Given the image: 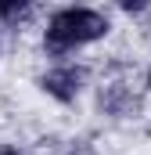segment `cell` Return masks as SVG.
Returning a JSON list of instances; mask_svg holds the SVG:
<instances>
[{"label": "cell", "mask_w": 151, "mask_h": 155, "mask_svg": "<svg viewBox=\"0 0 151 155\" xmlns=\"http://www.w3.org/2000/svg\"><path fill=\"white\" fill-rule=\"evenodd\" d=\"M108 33V18L94 7H65L50 18L47 33H43V43L50 54H65V51H76L83 43H94Z\"/></svg>", "instance_id": "cell-1"}, {"label": "cell", "mask_w": 151, "mask_h": 155, "mask_svg": "<svg viewBox=\"0 0 151 155\" xmlns=\"http://www.w3.org/2000/svg\"><path fill=\"white\" fill-rule=\"evenodd\" d=\"M79 83H83V72L76 65H61V69H50L43 76V90L50 97H58V101H72L79 94Z\"/></svg>", "instance_id": "cell-2"}, {"label": "cell", "mask_w": 151, "mask_h": 155, "mask_svg": "<svg viewBox=\"0 0 151 155\" xmlns=\"http://www.w3.org/2000/svg\"><path fill=\"white\" fill-rule=\"evenodd\" d=\"M29 11V4H0V18H22Z\"/></svg>", "instance_id": "cell-3"}, {"label": "cell", "mask_w": 151, "mask_h": 155, "mask_svg": "<svg viewBox=\"0 0 151 155\" xmlns=\"http://www.w3.org/2000/svg\"><path fill=\"white\" fill-rule=\"evenodd\" d=\"M0 155H18L14 148H7V144H0Z\"/></svg>", "instance_id": "cell-4"}, {"label": "cell", "mask_w": 151, "mask_h": 155, "mask_svg": "<svg viewBox=\"0 0 151 155\" xmlns=\"http://www.w3.org/2000/svg\"><path fill=\"white\" fill-rule=\"evenodd\" d=\"M148 83H151V76H148Z\"/></svg>", "instance_id": "cell-5"}]
</instances>
